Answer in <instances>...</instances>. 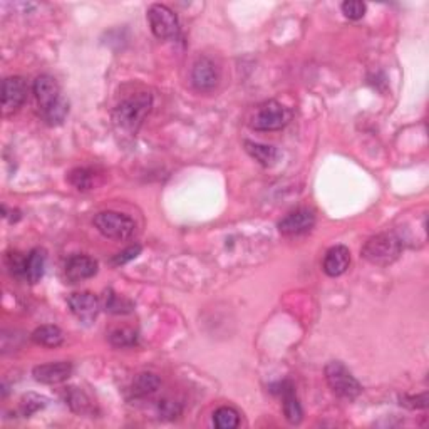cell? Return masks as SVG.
Returning <instances> with one entry per match:
<instances>
[{
  "label": "cell",
  "instance_id": "obj_1",
  "mask_svg": "<svg viewBox=\"0 0 429 429\" xmlns=\"http://www.w3.org/2000/svg\"><path fill=\"white\" fill-rule=\"evenodd\" d=\"M153 106V97L148 93H139L136 96L128 97L121 104L114 109V121L121 130L130 132H136L141 128V124L149 114Z\"/></svg>",
  "mask_w": 429,
  "mask_h": 429
},
{
  "label": "cell",
  "instance_id": "obj_2",
  "mask_svg": "<svg viewBox=\"0 0 429 429\" xmlns=\"http://www.w3.org/2000/svg\"><path fill=\"white\" fill-rule=\"evenodd\" d=\"M402 252V242L397 235L394 233H379L376 237L369 238L366 243H364L362 257L366 259L369 264L381 265V267H386V265L393 264L399 259Z\"/></svg>",
  "mask_w": 429,
  "mask_h": 429
},
{
  "label": "cell",
  "instance_id": "obj_3",
  "mask_svg": "<svg viewBox=\"0 0 429 429\" xmlns=\"http://www.w3.org/2000/svg\"><path fill=\"white\" fill-rule=\"evenodd\" d=\"M325 379H327L329 388L332 389L334 394L342 399L353 401V399H355L362 393L359 381L355 379V377L350 374L349 369L342 362H339V360L327 364V367H325Z\"/></svg>",
  "mask_w": 429,
  "mask_h": 429
},
{
  "label": "cell",
  "instance_id": "obj_4",
  "mask_svg": "<svg viewBox=\"0 0 429 429\" xmlns=\"http://www.w3.org/2000/svg\"><path fill=\"white\" fill-rule=\"evenodd\" d=\"M94 226H96L102 237L118 240V242L130 238L131 235L135 233L136 229L135 222H132L130 217H126V214L119 212L97 213L96 217H94Z\"/></svg>",
  "mask_w": 429,
  "mask_h": 429
},
{
  "label": "cell",
  "instance_id": "obj_5",
  "mask_svg": "<svg viewBox=\"0 0 429 429\" xmlns=\"http://www.w3.org/2000/svg\"><path fill=\"white\" fill-rule=\"evenodd\" d=\"M292 119V113L277 101H267L259 106L252 119V128L257 131H277L287 126Z\"/></svg>",
  "mask_w": 429,
  "mask_h": 429
},
{
  "label": "cell",
  "instance_id": "obj_6",
  "mask_svg": "<svg viewBox=\"0 0 429 429\" xmlns=\"http://www.w3.org/2000/svg\"><path fill=\"white\" fill-rule=\"evenodd\" d=\"M148 22L158 39H175L179 34L177 14L163 4H153L148 8Z\"/></svg>",
  "mask_w": 429,
  "mask_h": 429
},
{
  "label": "cell",
  "instance_id": "obj_7",
  "mask_svg": "<svg viewBox=\"0 0 429 429\" xmlns=\"http://www.w3.org/2000/svg\"><path fill=\"white\" fill-rule=\"evenodd\" d=\"M315 225V214L308 208H299L295 212L285 214L280 222H278V230L282 235L287 237H297V235L307 233Z\"/></svg>",
  "mask_w": 429,
  "mask_h": 429
},
{
  "label": "cell",
  "instance_id": "obj_8",
  "mask_svg": "<svg viewBox=\"0 0 429 429\" xmlns=\"http://www.w3.org/2000/svg\"><path fill=\"white\" fill-rule=\"evenodd\" d=\"M27 100V83L24 77L11 76L2 83V106L6 113L19 109Z\"/></svg>",
  "mask_w": 429,
  "mask_h": 429
},
{
  "label": "cell",
  "instance_id": "obj_9",
  "mask_svg": "<svg viewBox=\"0 0 429 429\" xmlns=\"http://www.w3.org/2000/svg\"><path fill=\"white\" fill-rule=\"evenodd\" d=\"M218 79H220V74H218L217 66H214L212 59H196L191 69V83L198 91H212V89L217 88Z\"/></svg>",
  "mask_w": 429,
  "mask_h": 429
},
{
  "label": "cell",
  "instance_id": "obj_10",
  "mask_svg": "<svg viewBox=\"0 0 429 429\" xmlns=\"http://www.w3.org/2000/svg\"><path fill=\"white\" fill-rule=\"evenodd\" d=\"M34 94H36L41 111L49 109L50 106H54L55 102L62 100L61 88H59L57 81L50 76H39L34 81Z\"/></svg>",
  "mask_w": 429,
  "mask_h": 429
},
{
  "label": "cell",
  "instance_id": "obj_11",
  "mask_svg": "<svg viewBox=\"0 0 429 429\" xmlns=\"http://www.w3.org/2000/svg\"><path fill=\"white\" fill-rule=\"evenodd\" d=\"M66 278L71 284H77V282L88 280L96 275L97 272V261L88 255H74L66 261Z\"/></svg>",
  "mask_w": 429,
  "mask_h": 429
},
{
  "label": "cell",
  "instance_id": "obj_12",
  "mask_svg": "<svg viewBox=\"0 0 429 429\" xmlns=\"http://www.w3.org/2000/svg\"><path fill=\"white\" fill-rule=\"evenodd\" d=\"M67 306L77 319L86 322L93 320L100 312V300L94 297L91 292H76V294L69 295Z\"/></svg>",
  "mask_w": 429,
  "mask_h": 429
},
{
  "label": "cell",
  "instance_id": "obj_13",
  "mask_svg": "<svg viewBox=\"0 0 429 429\" xmlns=\"http://www.w3.org/2000/svg\"><path fill=\"white\" fill-rule=\"evenodd\" d=\"M34 379L41 384H59L67 381L72 374L71 362H50L34 367Z\"/></svg>",
  "mask_w": 429,
  "mask_h": 429
},
{
  "label": "cell",
  "instance_id": "obj_14",
  "mask_svg": "<svg viewBox=\"0 0 429 429\" xmlns=\"http://www.w3.org/2000/svg\"><path fill=\"white\" fill-rule=\"evenodd\" d=\"M350 265V252L344 245H336L329 248L324 257V264L322 268L329 277H339L346 273V270Z\"/></svg>",
  "mask_w": 429,
  "mask_h": 429
},
{
  "label": "cell",
  "instance_id": "obj_15",
  "mask_svg": "<svg viewBox=\"0 0 429 429\" xmlns=\"http://www.w3.org/2000/svg\"><path fill=\"white\" fill-rule=\"evenodd\" d=\"M282 399H284V414L287 421L292 424H299L302 421V406H300L295 389L290 383H282Z\"/></svg>",
  "mask_w": 429,
  "mask_h": 429
},
{
  "label": "cell",
  "instance_id": "obj_16",
  "mask_svg": "<svg viewBox=\"0 0 429 429\" xmlns=\"http://www.w3.org/2000/svg\"><path fill=\"white\" fill-rule=\"evenodd\" d=\"M46 270V252L41 248H34V250L25 257V278L31 284H37L42 277H44Z\"/></svg>",
  "mask_w": 429,
  "mask_h": 429
},
{
  "label": "cell",
  "instance_id": "obj_17",
  "mask_svg": "<svg viewBox=\"0 0 429 429\" xmlns=\"http://www.w3.org/2000/svg\"><path fill=\"white\" fill-rule=\"evenodd\" d=\"M31 339L36 344L44 347H57L62 344L64 334L62 330L55 325H41L32 332Z\"/></svg>",
  "mask_w": 429,
  "mask_h": 429
},
{
  "label": "cell",
  "instance_id": "obj_18",
  "mask_svg": "<svg viewBox=\"0 0 429 429\" xmlns=\"http://www.w3.org/2000/svg\"><path fill=\"white\" fill-rule=\"evenodd\" d=\"M245 149L252 158H255L261 166H272L275 165L278 151L270 144L253 143V141H245Z\"/></svg>",
  "mask_w": 429,
  "mask_h": 429
},
{
  "label": "cell",
  "instance_id": "obj_19",
  "mask_svg": "<svg viewBox=\"0 0 429 429\" xmlns=\"http://www.w3.org/2000/svg\"><path fill=\"white\" fill-rule=\"evenodd\" d=\"M160 384H161L160 377L151 374V372H143V374L136 376V379L132 381L131 393L135 397L149 396V394L158 391Z\"/></svg>",
  "mask_w": 429,
  "mask_h": 429
},
{
  "label": "cell",
  "instance_id": "obj_20",
  "mask_svg": "<svg viewBox=\"0 0 429 429\" xmlns=\"http://www.w3.org/2000/svg\"><path fill=\"white\" fill-rule=\"evenodd\" d=\"M104 308L109 314H116V315H124V314H131L132 306L131 300L121 297V295L114 294L113 290L106 292V297H104Z\"/></svg>",
  "mask_w": 429,
  "mask_h": 429
},
{
  "label": "cell",
  "instance_id": "obj_21",
  "mask_svg": "<svg viewBox=\"0 0 429 429\" xmlns=\"http://www.w3.org/2000/svg\"><path fill=\"white\" fill-rule=\"evenodd\" d=\"M213 423L218 429H235L240 424V414L230 406L218 407L213 413Z\"/></svg>",
  "mask_w": 429,
  "mask_h": 429
},
{
  "label": "cell",
  "instance_id": "obj_22",
  "mask_svg": "<svg viewBox=\"0 0 429 429\" xmlns=\"http://www.w3.org/2000/svg\"><path fill=\"white\" fill-rule=\"evenodd\" d=\"M97 175L94 173L93 170H86V168H77L69 173V182L71 184H74L77 190H93L94 186L97 184Z\"/></svg>",
  "mask_w": 429,
  "mask_h": 429
},
{
  "label": "cell",
  "instance_id": "obj_23",
  "mask_svg": "<svg viewBox=\"0 0 429 429\" xmlns=\"http://www.w3.org/2000/svg\"><path fill=\"white\" fill-rule=\"evenodd\" d=\"M67 113H69V102L62 97L61 101L55 102L54 106L49 107V109L42 111V118H44V121L47 124H50V126H57V124H62Z\"/></svg>",
  "mask_w": 429,
  "mask_h": 429
},
{
  "label": "cell",
  "instance_id": "obj_24",
  "mask_svg": "<svg viewBox=\"0 0 429 429\" xmlns=\"http://www.w3.org/2000/svg\"><path fill=\"white\" fill-rule=\"evenodd\" d=\"M109 342L114 347H132L138 342V334L131 329H116L109 334Z\"/></svg>",
  "mask_w": 429,
  "mask_h": 429
},
{
  "label": "cell",
  "instance_id": "obj_25",
  "mask_svg": "<svg viewBox=\"0 0 429 429\" xmlns=\"http://www.w3.org/2000/svg\"><path fill=\"white\" fill-rule=\"evenodd\" d=\"M46 406V397L37 396V394H27L22 399V404H20V409H22L24 416H31L34 413H37L39 409Z\"/></svg>",
  "mask_w": 429,
  "mask_h": 429
},
{
  "label": "cell",
  "instance_id": "obj_26",
  "mask_svg": "<svg viewBox=\"0 0 429 429\" xmlns=\"http://www.w3.org/2000/svg\"><path fill=\"white\" fill-rule=\"evenodd\" d=\"M342 12L347 19H362L364 14H366V4L359 2V0H347V2L342 4Z\"/></svg>",
  "mask_w": 429,
  "mask_h": 429
},
{
  "label": "cell",
  "instance_id": "obj_27",
  "mask_svg": "<svg viewBox=\"0 0 429 429\" xmlns=\"http://www.w3.org/2000/svg\"><path fill=\"white\" fill-rule=\"evenodd\" d=\"M158 413L165 419H175L182 414V406H179V402L171 401V399H163L158 404Z\"/></svg>",
  "mask_w": 429,
  "mask_h": 429
},
{
  "label": "cell",
  "instance_id": "obj_28",
  "mask_svg": "<svg viewBox=\"0 0 429 429\" xmlns=\"http://www.w3.org/2000/svg\"><path fill=\"white\" fill-rule=\"evenodd\" d=\"M67 401H69V406L76 411V413H86V409L89 407L88 399H86L83 393L76 391V388H72L69 396H67Z\"/></svg>",
  "mask_w": 429,
  "mask_h": 429
},
{
  "label": "cell",
  "instance_id": "obj_29",
  "mask_svg": "<svg viewBox=\"0 0 429 429\" xmlns=\"http://www.w3.org/2000/svg\"><path fill=\"white\" fill-rule=\"evenodd\" d=\"M141 253V247L139 245H135V247H130L126 248V250H123L121 253H118V255L114 257L113 259V265H123V264H128V261L136 259Z\"/></svg>",
  "mask_w": 429,
  "mask_h": 429
}]
</instances>
